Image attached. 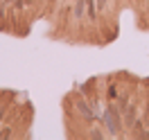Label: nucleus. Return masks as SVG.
<instances>
[{
	"label": "nucleus",
	"instance_id": "1",
	"mask_svg": "<svg viewBox=\"0 0 149 140\" xmlns=\"http://www.w3.org/2000/svg\"><path fill=\"white\" fill-rule=\"evenodd\" d=\"M100 120H102V124L106 127L109 133H118L120 127H122V111H120V106L109 104V106L100 113Z\"/></svg>",
	"mask_w": 149,
	"mask_h": 140
},
{
	"label": "nucleus",
	"instance_id": "2",
	"mask_svg": "<svg viewBox=\"0 0 149 140\" xmlns=\"http://www.w3.org/2000/svg\"><path fill=\"white\" fill-rule=\"evenodd\" d=\"M106 5H109V0H86V16H88V20H97L100 14L106 9Z\"/></svg>",
	"mask_w": 149,
	"mask_h": 140
},
{
	"label": "nucleus",
	"instance_id": "3",
	"mask_svg": "<svg viewBox=\"0 0 149 140\" xmlns=\"http://www.w3.org/2000/svg\"><path fill=\"white\" fill-rule=\"evenodd\" d=\"M106 100H111V102H113V100H118V86H115V84L109 86V91H106Z\"/></svg>",
	"mask_w": 149,
	"mask_h": 140
}]
</instances>
